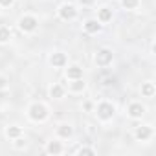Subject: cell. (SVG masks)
I'll return each instance as SVG.
<instances>
[{"label": "cell", "mask_w": 156, "mask_h": 156, "mask_svg": "<svg viewBox=\"0 0 156 156\" xmlns=\"http://www.w3.org/2000/svg\"><path fill=\"white\" fill-rule=\"evenodd\" d=\"M94 62H96L99 68H108V66L114 62V53H112V50H108V48H99V50L96 51V55H94Z\"/></svg>", "instance_id": "cell-5"}, {"label": "cell", "mask_w": 156, "mask_h": 156, "mask_svg": "<svg viewBox=\"0 0 156 156\" xmlns=\"http://www.w3.org/2000/svg\"><path fill=\"white\" fill-rule=\"evenodd\" d=\"M85 90H87V83H85V79H73V81L68 83V92L73 94V96H79V94H83Z\"/></svg>", "instance_id": "cell-14"}, {"label": "cell", "mask_w": 156, "mask_h": 156, "mask_svg": "<svg viewBox=\"0 0 156 156\" xmlns=\"http://www.w3.org/2000/svg\"><path fill=\"white\" fill-rule=\"evenodd\" d=\"M92 107H94V105H92L90 101H87V103H85V110H92Z\"/></svg>", "instance_id": "cell-25"}, {"label": "cell", "mask_w": 156, "mask_h": 156, "mask_svg": "<svg viewBox=\"0 0 156 156\" xmlns=\"http://www.w3.org/2000/svg\"><path fill=\"white\" fill-rule=\"evenodd\" d=\"M15 4V0H0V8H11Z\"/></svg>", "instance_id": "cell-23"}, {"label": "cell", "mask_w": 156, "mask_h": 156, "mask_svg": "<svg viewBox=\"0 0 156 156\" xmlns=\"http://www.w3.org/2000/svg\"><path fill=\"white\" fill-rule=\"evenodd\" d=\"M145 112H147V108H145V105H141L140 101H132V103L127 105V116H129L130 119H134V121L141 119V118L145 116Z\"/></svg>", "instance_id": "cell-7"}, {"label": "cell", "mask_w": 156, "mask_h": 156, "mask_svg": "<svg viewBox=\"0 0 156 156\" xmlns=\"http://www.w3.org/2000/svg\"><path fill=\"white\" fill-rule=\"evenodd\" d=\"M55 136L59 140H70L73 136V127L70 123H59L55 127Z\"/></svg>", "instance_id": "cell-12"}, {"label": "cell", "mask_w": 156, "mask_h": 156, "mask_svg": "<svg viewBox=\"0 0 156 156\" xmlns=\"http://www.w3.org/2000/svg\"><path fill=\"white\" fill-rule=\"evenodd\" d=\"M112 17H114V13H112V8H108V6H101L96 9V19L101 24H108L112 20Z\"/></svg>", "instance_id": "cell-13"}, {"label": "cell", "mask_w": 156, "mask_h": 156, "mask_svg": "<svg viewBox=\"0 0 156 156\" xmlns=\"http://www.w3.org/2000/svg\"><path fill=\"white\" fill-rule=\"evenodd\" d=\"M94 112H96V116H98L99 121L108 123V121H112L114 116H116V105H114L112 101L103 99V101H99V103L94 107Z\"/></svg>", "instance_id": "cell-2"}, {"label": "cell", "mask_w": 156, "mask_h": 156, "mask_svg": "<svg viewBox=\"0 0 156 156\" xmlns=\"http://www.w3.org/2000/svg\"><path fill=\"white\" fill-rule=\"evenodd\" d=\"M17 26L22 33H35L39 30V19L31 13H24L22 17H19Z\"/></svg>", "instance_id": "cell-3"}, {"label": "cell", "mask_w": 156, "mask_h": 156, "mask_svg": "<svg viewBox=\"0 0 156 156\" xmlns=\"http://www.w3.org/2000/svg\"><path fill=\"white\" fill-rule=\"evenodd\" d=\"M77 15H79V9H77L72 2H62L59 8H57V17L64 22H70V20H75Z\"/></svg>", "instance_id": "cell-4"}, {"label": "cell", "mask_w": 156, "mask_h": 156, "mask_svg": "<svg viewBox=\"0 0 156 156\" xmlns=\"http://www.w3.org/2000/svg\"><path fill=\"white\" fill-rule=\"evenodd\" d=\"M64 94H66V88H64L61 83H53V85H50V88H48V96H50L51 99H62Z\"/></svg>", "instance_id": "cell-15"}, {"label": "cell", "mask_w": 156, "mask_h": 156, "mask_svg": "<svg viewBox=\"0 0 156 156\" xmlns=\"http://www.w3.org/2000/svg\"><path fill=\"white\" fill-rule=\"evenodd\" d=\"M44 152H46V154H53V156H57V154H62V152H64V145H62V141H61L59 138H55V140H50V141H46Z\"/></svg>", "instance_id": "cell-10"}, {"label": "cell", "mask_w": 156, "mask_h": 156, "mask_svg": "<svg viewBox=\"0 0 156 156\" xmlns=\"http://www.w3.org/2000/svg\"><path fill=\"white\" fill-rule=\"evenodd\" d=\"M48 61H50V64H51L53 68H64V66L68 64V55H66L64 51H61V50H55V51L50 53Z\"/></svg>", "instance_id": "cell-9"}, {"label": "cell", "mask_w": 156, "mask_h": 156, "mask_svg": "<svg viewBox=\"0 0 156 156\" xmlns=\"http://www.w3.org/2000/svg\"><path fill=\"white\" fill-rule=\"evenodd\" d=\"M75 154H88V156H94V154H96V149H94V147H88V145H81L79 149H75Z\"/></svg>", "instance_id": "cell-20"}, {"label": "cell", "mask_w": 156, "mask_h": 156, "mask_svg": "<svg viewBox=\"0 0 156 156\" xmlns=\"http://www.w3.org/2000/svg\"><path fill=\"white\" fill-rule=\"evenodd\" d=\"M101 28H103V24L98 19H87L83 22V31L88 33V35H98L101 31Z\"/></svg>", "instance_id": "cell-11"}, {"label": "cell", "mask_w": 156, "mask_h": 156, "mask_svg": "<svg viewBox=\"0 0 156 156\" xmlns=\"http://www.w3.org/2000/svg\"><path fill=\"white\" fill-rule=\"evenodd\" d=\"M13 147H15V149H24V147H26V140H24V136L13 140Z\"/></svg>", "instance_id": "cell-22"}, {"label": "cell", "mask_w": 156, "mask_h": 156, "mask_svg": "<svg viewBox=\"0 0 156 156\" xmlns=\"http://www.w3.org/2000/svg\"><path fill=\"white\" fill-rule=\"evenodd\" d=\"M81 6H85V8H90V6H94L96 4V0H77Z\"/></svg>", "instance_id": "cell-24"}, {"label": "cell", "mask_w": 156, "mask_h": 156, "mask_svg": "<svg viewBox=\"0 0 156 156\" xmlns=\"http://www.w3.org/2000/svg\"><path fill=\"white\" fill-rule=\"evenodd\" d=\"M119 4H121L123 9H127V11H134V9L140 8L141 0H119Z\"/></svg>", "instance_id": "cell-19"}, {"label": "cell", "mask_w": 156, "mask_h": 156, "mask_svg": "<svg viewBox=\"0 0 156 156\" xmlns=\"http://www.w3.org/2000/svg\"><path fill=\"white\" fill-rule=\"evenodd\" d=\"M28 119L31 123H44L48 118H50V108L46 103L42 101H33L30 107H28Z\"/></svg>", "instance_id": "cell-1"}, {"label": "cell", "mask_w": 156, "mask_h": 156, "mask_svg": "<svg viewBox=\"0 0 156 156\" xmlns=\"http://www.w3.org/2000/svg\"><path fill=\"white\" fill-rule=\"evenodd\" d=\"M140 92H141L143 98H149V99H151V98H154V94H156V87H154L152 81H145V83H141Z\"/></svg>", "instance_id": "cell-17"}, {"label": "cell", "mask_w": 156, "mask_h": 156, "mask_svg": "<svg viewBox=\"0 0 156 156\" xmlns=\"http://www.w3.org/2000/svg\"><path fill=\"white\" fill-rule=\"evenodd\" d=\"M4 134H6V138L8 140H17V138H20V136H24V129L20 127V125H8L6 127V130H4Z\"/></svg>", "instance_id": "cell-16"}, {"label": "cell", "mask_w": 156, "mask_h": 156, "mask_svg": "<svg viewBox=\"0 0 156 156\" xmlns=\"http://www.w3.org/2000/svg\"><path fill=\"white\" fill-rule=\"evenodd\" d=\"M13 33L9 30V26H0V44H8L11 41Z\"/></svg>", "instance_id": "cell-18"}, {"label": "cell", "mask_w": 156, "mask_h": 156, "mask_svg": "<svg viewBox=\"0 0 156 156\" xmlns=\"http://www.w3.org/2000/svg\"><path fill=\"white\" fill-rule=\"evenodd\" d=\"M152 136H154L152 125H149V123H140V125L134 127V138H136L138 141H149Z\"/></svg>", "instance_id": "cell-6"}, {"label": "cell", "mask_w": 156, "mask_h": 156, "mask_svg": "<svg viewBox=\"0 0 156 156\" xmlns=\"http://www.w3.org/2000/svg\"><path fill=\"white\" fill-rule=\"evenodd\" d=\"M8 87H9V79H8L6 75H2V73H0V92L8 90Z\"/></svg>", "instance_id": "cell-21"}, {"label": "cell", "mask_w": 156, "mask_h": 156, "mask_svg": "<svg viewBox=\"0 0 156 156\" xmlns=\"http://www.w3.org/2000/svg\"><path fill=\"white\" fill-rule=\"evenodd\" d=\"M64 75H66V79L68 81H73V79H83V75H85V70L81 64H77V62H68L64 66Z\"/></svg>", "instance_id": "cell-8"}]
</instances>
